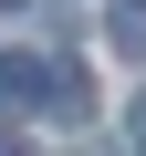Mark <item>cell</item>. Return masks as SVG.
I'll list each match as a JSON object with an SVG mask.
<instances>
[{"instance_id":"4","label":"cell","mask_w":146,"mask_h":156,"mask_svg":"<svg viewBox=\"0 0 146 156\" xmlns=\"http://www.w3.org/2000/svg\"><path fill=\"white\" fill-rule=\"evenodd\" d=\"M0 156H31V146H21V135H0Z\"/></svg>"},{"instance_id":"2","label":"cell","mask_w":146,"mask_h":156,"mask_svg":"<svg viewBox=\"0 0 146 156\" xmlns=\"http://www.w3.org/2000/svg\"><path fill=\"white\" fill-rule=\"evenodd\" d=\"M104 42L115 52H146V0H104Z\"/></svg>"},{"instance_id":"1","label":"cell","mask_w":146,"mask_h":156,"mask_svg":"<svg viewBox=\"0 0 146 156\" xmlns=\"http://www.w3.org/2000/svg\"><path fill=\"white\" fill-rule=\"evenodd\" d=\"M31 104H52V62L42 52H0V115H31Z\"/></svg>"},{"instance_id":"3","label":"cell","mask_w":146,"mask_h":156,"mask_svg":"<svg viewBox=\"0 0 146 156\" xmlns=\"http://www.w3.org/2000/svg\"><path fill=\"white\" fill-rule=\"evenodd\" d=\"M125 125H136V135H125V146H136V156H146V94H136V104H125Z\"/></svg>"},{"instance_id":"5","label":"cell","mask_w":146,"mask_h":156,"mask_svg":"<svg viewBox=\"0 0 146 156\" xmlns=\"http://www.w3.org/2000/svg\"><path fill=\"white\" fill-rule=\"evenodd\" d=\"M0 11H21V0H0Z\"/></svg>"}]
</instances>
